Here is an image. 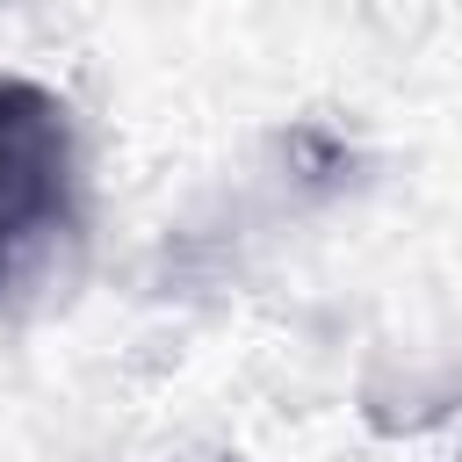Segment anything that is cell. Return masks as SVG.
<instances>
[{
    "instance_id": "obj_1",
    "label": "cell",
    "mask_w": 462,
    "mask_h": 462,
    "mask_svg": "<svg viewBox=\"0 0 462 462\" xmlns=\"http://www.w3.org/2000/svg\"><path fill=\"white\" fill-rule=\"evenodd\" d=\"M72 188V116L36 79H0V274L58 224Z\"/></svg>"
}]
</instances>
